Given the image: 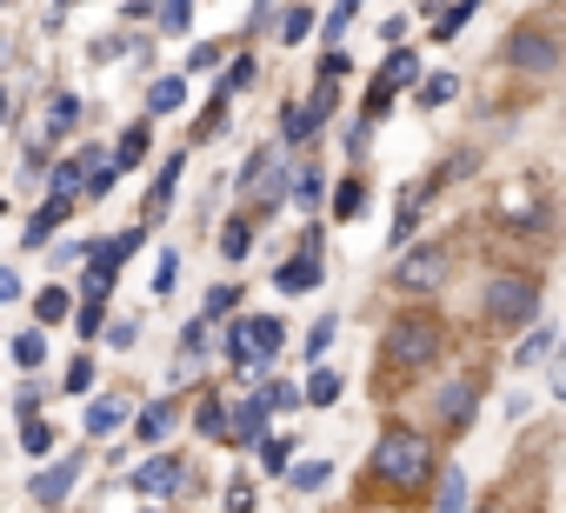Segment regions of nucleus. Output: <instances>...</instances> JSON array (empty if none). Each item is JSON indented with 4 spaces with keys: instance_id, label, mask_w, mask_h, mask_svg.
Returning <instances> with one entry per match:
<instances>
[{
    "instance_id": "47",
    "label": "nucleus",
    "mask_w": 566,
    "mask_h": 513,
    "mask_svg": "<svg viewBox=\"0 0 566 513\" xmlns=\"http://www.w3.org/2000/svg\"><path fill=\"white\" fill-rule=\"evenodd\" d=\"M420 8H440V0H420Z\"/></svg>"
},
{
    "instance_id": "20",
    "label": "nucleus",
    "mask_w": 566,
    "mask_h": 513,
    "mask_svg": "<svg viewBox=\"0 0 566 513\" xmlns=\"http://www.w3.org/2000/svg\"><path fill=\"white\" fill-rule=\"evenodd\" d=\"M433 513H467V473L447 467L440 473V493H433Z\"/></svg>"
},
{
    "instance_id": "3",
    "label": "nucleus",
    "mask_w": 566,
    "mask_h": 513,
    "mask_svg": "<svg viewBox=\"0 0 566 513\" xmlns=\"http://www.w3.org/2000/svg\"><path fill=\"white\" fill-rule=\"evenodd\" d=\"M486 327H500V334L539 327V274H493L486 281Z\"/></svg>"
},
{
    "instance_id": "46",
    "label": "nucleus",
    "mask_w": 566,
    "mask_h": 513,
    "mask_svg": "<svg viewBox=\"0 0 566 513\" xmlns=\"http://www.w3.org/2000/svg\"><path fill=\"white\" fill-rule=\"evenodd\" d=\"M227 513H253V493H247V486H233V493H227Z\"/></svg>"
},
{
    "instance_id": "40",
    "label": "nucleus",
    "mask_w": 566,
    "mask_h": 513,
    "mask_svg": "<svg viewBox=\"0 0 566 513\" xmlns=\"http://www.w3.org/2000/svg\"><path fill=\"white\" fill-rule=\"evenodd\" d=\"M266 400H273L280 413H287V407H301V400H307V387H287V380H273V387H266Z\"/></svg>"
},
{
    "instance_id": "15",
    "label": "nucleus",
    "mask_w": 566,
    "mask_h": 513,
    "mask_svg": "<svg viewBox=\"0 0 566 513\" xmlns=\"http://www.w3.org/2000/svg\"><path fill=\"white\" fill-rule=\"evenodd\" d=\"M120 420H127V400H120V394H101V400L87 407V433H94V440H107Z\"/></svg>"
},
{
    "instance_id": "1",
    "label": "nucleus",
    "mask_w": 566,
    "mask_h": 513,
    "mask_svg": "<svg viewBox=\"0 0 566 513\" xmlns=\"http://www.w3.org/2000/svg\"><path fill=\"white\" fill-rule=\"evenodd\" d=\"M447 467H440V453H433V440L420 433V427H407V420H387L380 427V440H374V480L394 493V500H407V493H427V480H440Z\"/></svg>"
},
{
    "instance_id": "21",
    "label": "nucleus",
    "mask_w": 566,
    "mask_h": 513,
    "mask_svg": "<svg viewBox=\"0 0 566 513\" xmlns=\"http://www.w3.org/2000/svg\"><path fill=\"white\" fill-rule=\"evenodd\" d=\"M247 247H253V220H227L220 227V253L227 261H247Z\"/></svg>"
},
{
    "instance_id": "39",
    "label": "nucleus",
    "mask_w": 566,
    "mask_h": 513,
    "mask_svg": "<svg viewBox=\"0 0 566 513\" xmlns=\"http://www.w3.org/2000/svg\"><path fill=\"white\" fill-rule=\"evenodd\" d=\"M307 28H314V14H307V8H294L287 21H280V41H287V48H294V41H307Z\"/></svg>"
},
{
    "instance_id": "11",
    "label": "nucleus",
    "mask_w": 566,
    "mask_h": 513,
    "mask_svg": "<svg viewBox=\"0 0 566 513\" xmlns=\"http://www.w3.org/2000/svg\"><path fill=\"white\" fill-rule=\"evenodd\" d=\"M67 213H74V200H67V193H48V207H41V213L28 220V233H21V240H28V247L54 240V227H67Z\"/></svg>"
},
{
    "instance_id": "38",
    "label": "nucleus",
    "mask_w": 566,
    "mask_h": 513,
    "mask_svg": "<svg viewBox=\"0 0 566 513\" xmlns=\"http://www.w3.org/2000/svg\"><path fill=\"white\" fill-rule=\"evenodd\" d=\"M34 314H41V321H67V287H48V294L34 301Z\"/></svg>"
},
{
    "instance_id": "5",
    "label": "nucleus",
    "mask_w": 566,
    "mask_h": 513,
    "mask_svg": "<svg viewBox=\"0 0 566 513\" xmlns=\"http://www.w3.org/2000/svg\"><path fill=\"white\" fill-rule=\"evenodd\" d=\"M327 121H334V81H321V87H314V101L287 107V121H280V147H307Z\"/></svg>"
},
{
    "instance_id": "43",
    "label": "nucleus",
    "mask_w": 566,
    "mask_h": 513,
    "mask_svg": "<svg viewBox=\"0 0 566 513\" xmlns=\"http://www.w3.org/2000/svg\"><path fill=\"white\" fill-rule=\"evenodd\" d=\"M354 8H360V0H334V21H327V48H334V41H340V28H347V21H354Z\"/></svg>"
},
{
    "instance_id": "42",
    "label": "nucleus",
    "mask_w": 566,
    "mask_h": 513,
    "mask_svg": "<svg viewBox=\"0 0 566 513\" xmlns=\"http://www.w3.org/2000/svg\"><path fill=\"white\" fill-rule=\"evenodd\" d=\"M87 387H94V360H87V354H81V360H74V367H67V394H87Z\"/></svg>"
},
{
    "instance_id": "16",
    "label": "nucleus",
    "mask_w": 566,
    "mask_h": 513,
    "mask_svg": "<svg viewBox=\"0 0 566 513\" xmlns=\"http://www.w3.org/2000/svg\"><path fill=\"white\" fill-rule=\"evenodd\" d=\"M134 433H140L147 447H160V440L174 433V400H154V407H140V420H134Z\"/></svg>"
},
{
    "instance_id": "34",
    "label": "nucleus",
    "mask_w": 566,
    "mask_h": 513,
    "mask_svg": "<svg viewBox=\"0 0 566 513\" xmlns=\"http://www.w3.org/2000/svg\"><path fill=\"white\" fill-rule=\"evenodd\" d=\"M207 334H213V321L200 314V321H187V334H180V360H193L200 347H207Z\"/></svg>"
},
{
    "instance_id": "13",
    "label": "nucleus",
    "mask_w": 566,
    "mask_h": 513,
    "mask_svg": "<svg viewBox=\"0 0 566 513\" xmlns=\"http://www.w3.org/2000/svg\"><path fill=\"white\" fill-rule=\"evenodd\" d=\"M180 473H187V467L160 453V460H147V467L134 473V493H147V500H154V493H174V486H180Z\"/></svg>"
},
{
    "instance_id": "10",
    "label": "nucleus",
    "mask_w": 566,
    "mask_h": 513,
    "mask_svg": "<svg viewBox=\"0 0 566 513\" xmlns=\"http://www.w3.org/2000/svg\"><path fill=\"white\" fill-rule=\"evenodd\" d=\"M74 473H81V460H54V467H41V473H34V500H41V506H61V500L74 493Z\"/></svg>"
},
{
    "instance_id": "12",
    "label": "nucleus",
    "mask_w": 566,
    "mask_h": 513,
    "mask_svg": "<svg viewBox=\"0 0 566 513\" xmlns=\"http://www.w3.org/2000/svg\"><path fill=\"white\" fill-rule=\"evenodd\" d=\"M266 407H273L266 394H253V400H240V407H233V447H253V440L266 433Z\"/></svg>"
},
{
    "instance_id": "31",
    "label": "nucleus",
    "mask_w": 566,
    "mask_h": 513,
    "mask_svg": "<svg viewBox=\"0 0 566 513\" xmlns=\"http://www.w3.org/2000/svg\"><path fill=\"white\" fill-rule=\"evenodd\" d=\"M327 473H334V467H327V460H301V467H294V473H287V480H294V486H301V493H314V486H327Z\"/></svg>"
},
{
    "instance_id": "28",
    "label": "nucleus",
    "mask_w": 566,
    "mask_h": 513,
    "mask_svg": "<svg viewBox=\"0 0 566 513\" xmlns=\"http://www.w3.org/2000/svg\"><path fill=\"white\" fill-rule=\"evenodd\" d=\"M334 334H340V321H334V314H321V321H314V334H307V360H314V367H321V354L334 347Z\"/></svg>"
},
{
    "instance_id": "36",
    "label": "nucleus",
    "mask_w": 566,
    "mask_h": 513,
    "mask_svg": "<svg viewBox=\"0 0 566 513\" xmlns=\"http://www.w3.org/2000/svg\"><path fill=\"white\" fill-rule=\"evenodd\" d=\"M187 21H193V0H167V8H160V28L167 34H187Z\"/></svg>"
},
{
    "instance_id": "9",
    "label": "nucleus",
    "mask_w": 566,
    "mask_h": 513,
    "mask_svg": "<svg viewBox=\"0 0 566 513\" xmlns=\"http://www.w3.org/2000/svg\"><path fill=\"white\" fill-rule=\"evenodd\" d=\"M321 274H327V261L301 247L287 268H273V287H280V294H314V287H321Z\"/></svg>"
},
{
    "instance_id": "30",
    "label": "nucleus",
    "mask_w": 566,
    "mask_h": 513,
    "mask_svg": "<svg viewBox=\"0 0 566 513\" xmlns=\"http://www.w3.org/2000/svg\"><path fill=\"white\" fill-rule=\"evenodd\" d=\"M360 207H367V187H360V180H340V193H334V213H340V220H354Z\"/></svg>"
},
{
    "instance_id": "19",
    "label": "nucleus",
    "mask_w": 566,
    "mask_h": 513,
    "mask_svg": "<svg viewBox=\"0 0 566 513\" xmlns=\"http://www.w3.org/2000/svg\"><path fill=\"white\" fill-rule=\"evenodd\" d=\"M180 167H187V154H167V167H160V180L147 187V213H167V200H174V180H180Z\"/></svg>"
},
{
    "instance_id": "44",
    "label": "nucleus",
    "mask_w": 566,
    "mask_h": 513,
    "mask_svg": "<svg viewBox=\"0 0 566 513\" xmlns=\"http://www.w3.org/2000/svg\"><path fill=\"white\" fill-rule=\"evenodd\" d=\"M187 67H193V74H213V67H220V48H193Z\"/></svg>"
},
{
    "instance_id": "22",
    "label": "nucleus",
    "mask_w": 566,
    "mask_h": 513,
    "mask_svg": "<svg viewBox=\"0 0 566 513\" xmlns=\"http://www.w3.org/2000/svg\"><path fill=\"white\" fill-rule=\"evenodd\" d=\"M453 94H460V74H427L420 81V107H447Z\"/></svg>"
},
{
    "instance_id": "26",
    "label": "nucleus",
    "mask_w": 566,
    "mask_h": 513,
    "mask_svg": "<svg viewBox=\"0 0 566 513\" xmlns=\"http://www.w3.org/2000/svg\"><path fill=\"white\" fill-rule=\"evenodd\" d=\"M307 400H314V407H334V400H340V374H334V367H314Z\"/></svg>"
},
{
    "instance_id": "33",
    "label": "nucleus",
    "mask_w": 566,
    "mask_h": 513,
    "mask_svg": "<svg viewBox=\"0 0 566 513\" xmlns=\"http://www.w3.org/2000/svg\"><path fill=\"white\" fill-rule=\"evenodd\" d=\"M473 8H480V0H460V8H447V14H440V28H433V34H440V41H453V34H460V28H467V21H473Z\"/></svg>"
},
{
    "instance_id": "24",
    "label": "nucleus",
    "mask_w": 566,
    "mask_h": 513,
    "mask_svg": "<svg viewBox=\"0 0 566 513\" xmlns=\"http://www.w3.org/2000/svg\"><path fill=\"white\" fill-rule=\"evenodd\" d=\"M321 187H327V180H321V167H301V174H294V207H301V213H314V207H321Z\"/></svg>"
},
{
    "instance_id": "4",
    "label": "nucleus",
    "mask_w": 566,
    "mask_h": 513,
    "mask_svg": "<svg viewBox=\"0 0 566 513\" xmlns=\"http://www.w3.org/2000/svg\"><path fill=\"white\" fill-rule=\"evenodd\" d=\"M280 321L273 314H247V321H233V334H227V367H240V374H266L273 367V354H280Z\"/></svg>"
},
{
    "instance_id": "17",
    "label": "nucleus",
    "mask_w": 566,
    "mask_h": 513,
    "mask_svg": "<svg viewBox=\"0 0 566 513\" xmlns=\"http://www.w3.org/2000/svg\"><path fill=\"white\" fill-rule=\"evenodd\" d=\"M180 101H187V81L180 74H160L154 94H147V114H180Z\"/></svg>"
},
{
    "instance_id": "18",
    "label": "nucleus",
    "mask_w": 566,
    "mask_h": 513,
    "mask_svg": "<svg viewBox=\"0 0 566 513\" xmlns=\"http://www.w3.org/2000/svg\"><path fill=\"white\" fill-rule=\"evenodd\" d=\"M81 127V94H54L48 101V134L61 140V134H74Z\"/></svg>"
},
{
    "instance_id": "29",
    "label": "nucleus",
    "mask_w": 566,
    "mask_h": 513,
    "mask_svg": "<svg viewBox=\"0 0 566 513\" xmlns=\"http://www.w3.org/2000/svg\"><path fill=\"white\" fill-rule=\"evenodd\" d=\"M21 453H34V460L54 453V427H48V420H28V427H21Z\"/></svg>"
},
{
    "instance_id": "35",
    "label": "nucleus",
    "mask_w": 566,
    "mask_h": 513,
    "mask_svg": "<svg viewBox=\"0 0 566 513\" xmlns=\"http://www.w3.org/2000/svg\"><path fill=\"white\" fill-rule=\"evenodd\" d=\"M14 360H21V367H41V360H48V341H41V334H14Z\"/></svg>"
},
{
    "instance_id": "41",
    "label": "nucleus",
    "mask_w": 566,
    "mask_h": 513,
    "mask_svg": "<svg viewBox=\"0 0 566 513\" xmlns=\"http://www.w3.org/2000/svg\"><path fill=\"white\" fill-rule=\"evenodd\" d=\"M74 327H81V334H87V341H94V334H101V294H87V307H81V314H74Z\"/></svg>"
},
{
    "instance_id": "23",
    "label": "nucleus",
    "mask_w": 566,
    "mask_h": 513,
    "mask_svg": "<svg viewBox=\"0 0 566 513\" xmlns=\"http://www.w3.org/2000/svg\"><path fill=\"white\" fill-rule=\"evenodd\" d=\"M140 160H147V127H127L120 147H114V167L127 174V167H140Z\"/></svg>"
},
{
    "instance_id": "14",
    "label": "nucleus",
    "mask_w": 566,
    "mask_h": 513,
    "mask_svg": "<svg viewBox=\"0 0 566 513\" xmlns=\"http://www.w3.org/2000/svg\"><path fill=\"white\" fill-rule=\"evenodd\" d=\"M193 427H200L207 440H233V413H227V400H220V394H207V400L193 407Z\"/></svg>"
},
{
    "instance_id": "7",
    "label": "nucleus",
    "mask_w": 566,
    "mask_h": 513,
    "mask_svg": "<svg viewBox=\"0 0 566 513\" xmlns=\"http://www.w3.org/2000/svg\"><path fill=\"white\" fill-rule=\"evenodd\" d=\"M440 274H447V253H440V247H413L407 261L394 268V281H400L407 294H420V287H440Z\"/></svg>"
},
{
    "instance_id": "25",
    "label": "nucleus",
    "mask_w": 566,
    "mask_h": 513,
    "mask_svg": "<svg viewBox=\"0 0 566 513\" xmlns=\"http://www.w3.org/2000/svg\"><path fill=\"white\" fill-rule=\"evenodd\" d=\"M553 354V327H533L526 341H520V354H513V367H539Z\"/></svg>"
},
{
    "instance_id": "27",
    "label": "nucleus",
    "mask_w": 566,
    "mask_h": 513,
    "mask_svg": "<svg viewBox=\"0 0 566 513\" xmlns=\"http://www.w3.org/2000/svg\"><path fill=\"white\" fill-rule=\"evenodd\" d=\"M174 281H180V253H174V247H160V261H154V294L167 301V294H174Z\"/></svg>"
},
{
    "instance_id": "6",
    "label": "nucleus",
    "mask_w": 566,
    "mask_h": 513,
    "mask_svg": "<svg viewBox=\"0 0 566 513\" xmlns=\"http://www.w3.org/2000/svg\"><path fill=\"white\" fill-rule=\"evenodd\" d=\"M506 61H513L520 74H553V67H559V48H553V34H533V28H520V34L506 41Z\"/></svg>"
},
{
    "instance_id": "37",
    "label": "nucleus",
    "mask_w": 566,
    "mask_h": 513,
    "mask_svg": "<svg viewBox=\"0 0 566 513\" xmlns=\"http://www.w3.org/2000/svg\"><path fill=\"white\" fill-rule=\"evenodd\" d=\"M233 307H240V287H213L200 314H207V321H220V314H233Z\"/></svg>"
},
{
    "instance_id": "2",
    "label": "nucleus",
    "mask_w": 566,
    "mask_h": 513,
    "mask_svg": "<svg viewBox=\"0 0 566 513\" xmlns=\"http://www.w3.org/2000/svg\"><path fill=\"white\" fill-rule=\"evenodd\" d=\"M440 347H447V334H440V321H433V314H400V321L387 327L380 360H387V374H420V367H433V360H440Z\"/></svg>"
},
{
    "instance_id": "45",
    "label": "nucleus",
    "mask_w": 566,
    "mask_h": 513,
    "mask_svg": "<svg viewBox=\"0 0 566 513\" xmlns=\"http://www.w3.org/2000/svg\"><path fill=\"white\" fill-rule=\"evenodd\" d=\"M247 81H253V61H247V54H240V61H233V67H227V94H240V87H247Z\"/></svg>"
},
{
    "instance_id": "32",
    "label": "nucleus",
    "mask_w": 566,
    "mask_h": 513,
    "mask_svg": "<svg viewBox=\"0 0 566 513\" xmlns=\"http://www.w3.org/2000/svg\"><path fill=\"white\" fill-rule=\"evenodd\" d=\"M287 460H294V440H260V467L266 473H287Z\"/></svg>"
},
{
    "instance_id": "8",
    "label": "nucleus",
    "mask_w": 566,
    "mask_h": 513,
    "mask_svg": "<svg viewBox=\"0 0 566 513\" xmlns=\"http://www.w3.org/2000/svg\"><path fill=\"white\" fill-rule=\"evenodd\" d=\"M473 407H480V380H453V387H440V433H467Z\"/></svg>"
}]
</instances>
